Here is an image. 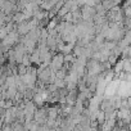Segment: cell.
Returning <instances> with one entry per match:
<instances>
[{
	"label": "cell",
	"instance_id": "obj_1",
	"mask_svg": "<svg viewBox=\"0 0 131 131\" xmlns=\"http://www.w3.org/2000/svg\"><path fill=\"white\" fill-rule=\"evenodd\" d=\"M64 66V55L62 53H57L54 57H53V60H51V64H50V68L54 71V72H58L63 68Z\"/></svg>",
	"mask_w": 131,
	"mask_h": 131
},
{
	"label": "cell",
	"instance_id": "obj_2",
	"mask_svg": "<svg viewBox=\"0 0 131 131\" xmlns=\"http://www.w3.org/2000/svg\"><path fill=\"white\" fill-rule=\"evenodd\" d=\"M57 3H58V2H55V0H50V2H42L40 8H41L42 10H45V12H51V10L54 9V7L57 5Z\"/></svg>",
	"mask_w": 131,
	"mask_h": 131
},
{
	"label": "cell",
	"instance_id": "obj_3",
	"mask_svg": "<svg viewBox=\"0 0 131 131\" xmlns=\"http://www.w3.org/2000/svg\"><path fill=\"white\" fill-rule=\"evenodd\" d=\"M113 72L116 73V77H117L119 73L123 72V59H119V60L117 62V64L113 67Z\"/></svg>",
	"mask_w": 131,
	"mask_h": 131
},
{
	"label": "cell",
	"instance_id": "obj_4",
	"mask_svg": "<svg viewBox=\"0 0 131 131\" xmlns=\"http://www.w3.org/2000/svg\"><path fill=\"white\" fill-rule=\"evenodd\" d=\"M96 121L99 122V125H104L107 122V118H105V112L103 111H99L96 113Z\"/></svg>",
	"mask_w": 131,
	"mask_h": 131
},
{
	"label": "cell",
	"instance_id": "obj_5",
	"mask_svg": "<svg viewBox=\"0 0 131 131\" xmlns=\"http://www.w3.org/2000/svg\"><path fill=\"white\" fill-rule=\"evenodd\" d=\"M18 75L21 76V77H23V76H26L27 75V72H28V67H26V66H23V64H18Z\"/></svg>",
	"mask_w": 131,
	"mask_h": 131
},
{
	"label": "cell",
	"instance_id": "obj_6",
	"mask_svg": "<svg viewBox=\"0 0 131 131\" xmlns=\"http://www.w3.org/2000/svg\"><path fill=\"white\" fill-rule=\"evenodd\" d=\"M2 131H13V126H12V125L5 123V125H3V126H2Z\"/></svg>",
	"mask_w": 131,
	"mask_h": 131
}]
</instances>
